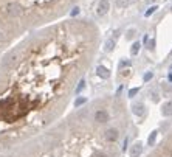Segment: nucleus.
Listing matches in <instances>:
<instances>
[{
  "label": "nucleus",
  "instance_id": "obj_5",
  "mask_svg": "<svg viewBox=\"0 0 172 157\" xmlns=\"http://www.w3.org/2000/svg\"><path fill=\"white\" fill-rule=\"evenodd\" d=\"M146 157H172V131L146 154Z\"/></svg>",
  "mask_w": 172,
  "mask_h": 157
},
{
  "label": "nucleus",
  "instance_id": "obj_10",
  "mask_svg": "<svg viewBox=\"0 0 172 157\" xmlns=\"http://www.w3.org/2000/svg\"><path fill=\"white\" fill-rule=\"evenodd\" d=\"M138 48H140V44H133V51H132V53L137 54V53H138Z\"/></svg>",
  "mask_w": 172,
  "mask_h": 157
},
{
  "label": "nucleus",
  "instance_id": "obj_4",
  "mask_svg": "<svg viewBox=\"0 0 172 157\" xmlns=\"http://www.w3.org/2000/svg\"><path fill=\"white\" fill-rule=\"evenodd\" d=\"M19 41H20V38L14 31L11 23L8 22L6 16L3 13V6L0 3V56H2L5 51H8Z\"/></svg>",
  "mask_w": 172,
  "mask_h": 157
},
{
  "label": "nucleus",
  "instance_id": "obj_7",
  "mask_svg": "<svg viewBox=\"0 0 172 157\" xmlns=\"http://www.w3.org/2000/svg\"><path fill=\"white\" fill-rule=\"evenodd\" d=\"M165 115H172V103L165 104Z\"/></svg>",
  "mask_w": 172,
  "mask_h": 157
},
{
  "label": "nucleus",
  "instance_id": "obj_6",
  "mask_svg": "<svg viewBox=\"0 0 172 157\" xmlns=\"http://www.w3.org/2000/svg\"><path fill=\"white\" fill-rule=\"evenodd\" d=\"M107 11H108V2H107V0H102V2L99 3V6H98V14L104 16Z\"/></svg>",
  "mask_w": 172,
  "mask_h": 157
},
{
  "label": "nucleus",
  "instance_id": "obj_2",
  "mask_svg": "<svg viewBox=\"0 0 172 157\" xmlns=\"http://www.w3.org/2000/svg\"><path fill=\"white\" fill-rule=\"evenodd\" d=\"M129 128L127 101L104 95L75 106L47 131L0 157H121Z\"/></svg>",
  "mask_w": 172,
  "mask_h": 157
},
{
  "label": "nucleus",
  "instance_id": "obj_8",
  "mask_svg": "<svg viewBox=\"0 0 172 157\" xmlns=\"http://www.w3.org/2000/svg\"><path fill=\"white\" fill-rule=\"evenodd\" d=\"M129 3V0H116V5H118L120 8H123V6H126Z\"/></svg>",
  "mask_w": 172,
  "mask_h": 157
},
{
  "label": "nucleus",
  "instance_id": "obj_9",
  "mask_svg": "<svg viewBox=\"0 0 172 157\" xmlns=\"http://www.w3.org/2000/svg\"><path fill=\"white\" fill-rule=\"evenodd\" d=\"M112 45H113V42H112V41H108V42H105V50H108V51H110V50L113 48Z\"/></svg>",
  "mask_w": 172,
  "mask_h": 157
},
{
  "label": "nucleus",
  "instance_id": "obj_3",
  "mask_svg": "<svg viewBox=\"0 0 172 157\" xmlns=\"http://www.w3.org/2000/svg\"><path fill=\"white\" fill-rule=\"evenodd\" d=\"M79 2L81 0H0L8 22L20 39L67 19Z\"/></svg>",
  "mask_w": 172,
  "mask_h": 157
},
{
  "label": "nucleus",
  "instance_id": "obj_1",
  "mask_svg": "<svg viewBox=\"0 0 172 157\" xmlns=\"http://www.w3.org/2000/svg\"><path fill=\"white\" fill-rule=\"evenodd\" d=\"M99 45L93 20L70 17L26 34L0 56V154L68 112Z\"/></svg>",
  "mask_w": 172,
  "mask_h": 157
}]
</instances>
